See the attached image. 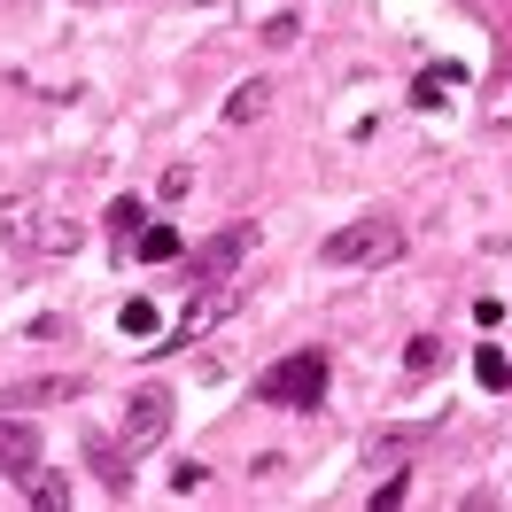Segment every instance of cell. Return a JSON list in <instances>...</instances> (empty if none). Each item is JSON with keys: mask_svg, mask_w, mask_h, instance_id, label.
I'll return each mask as SVG.
<instances>
[{"mask_svg": "<svg viewBox=\"0 0 512 512\" xmlns=\"http://www.w3.org/2000/svg\"><path fill=\"white\" fill-rule=\"evenodd\" d=\"M0 474H39V427L24 412H0Z\"/></svg>", "mask_w": 512, "mask_h": 512, "instance_id": "8992f818", "label": "cell"}, {"mask_svg": "<svg viewBox=\"0 0 512 512\" xmlns=\"http://www.w3.org/2000/svg\"><path fill=\"white\" fill-rule=\"evenodd\" d=\"M32 505L39 512H63L70 505V481H32Z\"/></svg>", "mask_w": 512, "mask_h": 512, "instance_id": "2e32d148", "label": "cell"}, {"mask_svg": "<svg viewBox=\"0 0 512 512\" xmlns=\"http://www.w3.org/2000/svg\"><path fill=\"white\" fill-rule=\"evenodd\" d=\"M319 256L334 264V272H381V264H396V256H404V225L357 218V225H342V233H326Z\"/></svg>", "mask_w": 512, "mask_h": 512, "instance_id": "6da1fadb", "label": "cell"}, {"mask_svg": "<svg viewBox=\"0 0 512 512\" xmlns=\"http://www.w3.org/2000/svg\"><path fill=\"white\" fill-rule=\"evenodd\" d=\"M256 396H264V404H280V412H319V396H326V357H319V350L280 357V365L256 381Z\"/></svg>", "mask_w": 512, "mask_h": 512, "instance_id": "7a4b0ae2", "label": "cell"}, {"mask_svg": "<svg viewBox=\"0 0 512 512\" xmlns=\"http://www.w3.org/2000/svg\"><path fill=\"white\" fill-rule=\"evenodd\" d=\"M474 373H481V388H505V381H512V365H505L497 350H481V357H474Z\"/></svg>", "mask_w": 512, "mask_h": 512, "instance_id": "9a60e30c", "label": "cell"}, {"mask_svg": "<svg viewBox=\"0 0 512 512\" xmlns=\"http://www.w3.org/2000/svg\"><path fill=\"white\" fill-rule=\"evenodd\" d=\"M225 319H233V288H225V280H194L187 311L171 319V342H163V350H194V342H210Z\"/></svg>", "mask_w": 512, "mask_h": 512, "instance_id": "3957f363", "label": "cell"}, {"mask_svg": "<svg viewBox=\"0 0 512 512\" xmlns=\"http://www.w3.org/2000/svg\"><path fill=\"white\" fill-rule=\"evenodd\" d=\"M140 256H148V264H171V256H179V225H156V233H140Z\"/></svg>", "mask_w": 512, "mask_h": 512, "instance_id": "7c38bea8", "label": "cell"}, {"mask_svg": "<svg viewBox=\"0 0 512 512\" xmlns=\"http://www.w3.org/2000/svg\"><path fill=\"white\" fill-rule=\"evenodd\" d=\"M117 319H125V334H156V326H163V311L148 303V295H132V303L117 311Z\"/></svg>", "mask_w": 512, "mask_h": 512, "instance_id": "4fadbf2b", "label": "cell"}, {"mask_svg": "<svg viewBox=\"0 0 512 512\" xmlns=\"http://www.w3.org/2000/svg\"><path fill=\"white\" fill-rule=\"evenodd\" d=\"M0 241L32 249V194H0Z\"/></svg>", "mask_w": 512, "mask_h": 512, "instance_id": "9c48e42d", "label": "cell"}, {"mask_svg": "<svg viewBox=\"0 0 512 512\" xmlns=\"http://www.w3.org/2000/svg\"><path fill=\"white\" fill-rule=\"evenodd\" d=\"M404 497H412V489H404V474H388L381 489H373V505H381V512H396V505H404Z\"/></svg>", "mask_w": 512, "mask_h": 512, "instance_id": "ac0fdd59", "label": "cell"}, {"mask_svg": "<svg viewBox=\"0 0 512 512\" xmlns=\"http://www.w3.org/2000/svg\"><path fill=\"white\" fill-rule=\"evenodd\" d=\"M86 241V225H70V218H39V233H32V249H47V256H70Z\"/></svg>", "mask_w": 512, "mask_h": 512, "instance_id": "30bf717a", "label": "cell"}, {"mask_svg": "<svg viewBox=\"0 0 512 512\" xmlns=\"http://www.w3.org/2000/svg\"><path fill=\"white\" fill-rule=\"evenodd\" d=\"M256 249V225H225L210 249L194 256V280H225V272H241V256Z\"/></svg>", "mask_w": 512, "mask_h": 512, "instance_id": "52a82bcc", "label": "cell"}, {"mask_svg": "<svg viewBox=\"0 0 512 512\" xmlns=\"http://www.w3.org/2000/svg\"><path fill=\"white\" fill-rule=\"evenodd\" d=\"M357 458H365V474H404L419 458V427H381V435H365Z\"/></svg>", "mask_w": 512, "mask_h": 512, "instance_id": "5b68a950", "label": "cell"}, {"mask_svg": "<svg viewBox=\"0 0 512 512\" xmlns=\"http://www.w3.org/2000/svg\"><path fill=\"white\" fill-rule=\"evenodd\" d=\"M163 427H171V396H163V388H140V396L125 404V427H117V443L140 458V450H156V443H163Z\"/></svg>", "mask_w": 512, "mask_h": 512, "instance_id": "277c9868", "label": "cell"}, {"mask_svg": "<svg viewBox=\"0 0 512 512\" xmlns=\"http://www.w3.org/2000/svg\"><path fill=\"white\" fill-rule=\"evenodd\" d=\"M272 109V78H249V86H233V101H225V125H256Z\"/></svg>", "mask_w": 512, "mask_h": 512, "instance_id": "ba28073f", "label": "cell"}, {"mask_svg": "<svg viewBox=\"0 0 512 512\" xmlns=\"http://www.w3.org/2000/svg\"><path fill=\"white\" fill-rule=\"evenodd\" d=\"M295 39H303V24H295V16H272V24H264V47H295Z\"/></svg>", "mask_w": 512, "mask_h": 512, "instance_id": "e0dca14e", "label": "cell"}, {"mask_svg": "<svg viewBox=\"0 0 512 512\" xmlns=\"http://www.w3.org/2000/svg\"><path fill=\"white\" fill-rule=\"evenodd\" d=\"M404 373H412V381L443 373V342H435V334H412V342H404Z\"/></svg>", "mask_w": 512, "mask_h": 512, "instance_id": "8fae6325", "label": "cell"}, {"mask_svg": "<svg viewBox=\"0 0 512 512\" xmlns=\"http://www.w3.org/2000/svg\"><path fill=\"white\" fill-rule=\"evenodd\" d=\"M132 225H140V194H117L109 202V233H132Z\"/></svg>", "mask_w": 512, "mask_h": 512, "instance_id": "5bb4252c", "label": "cell"}]
</instances>
